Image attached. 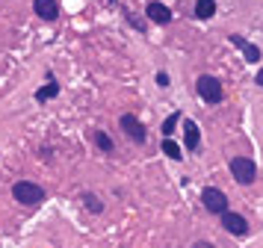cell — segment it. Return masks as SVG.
<instances>
[{
    "label": "cell",
    "instance_id": "cell-3",
    "mask_svg": "<svg viewBox=\"0 0 263 248\" xmlns=\"http://www.w3.org/2000/svg\"><path fill=\"white\" fill-rule=\"evenodd\" d=\"M230 174H234L236 184L246 186L258 178V166H254L252 156H234V160H230Z\"/></svg>",
    "mask_w": 263,
    "mask_h": 248
},
{
    "label": "cell",
    "instance_id": "cell-4",
    "mask_svg": "<svg viewBox=\"0 0 263 248\" xmlns=\"http://www.w3.org/2000/svg\"><path fill=\"white\" fill-rule=\"evenodd\" d=\"M118 124H122V130L128 133V139H130V142H136V145H145V142H148V130H145V124L139 122L136 116L124 112V116L118 118Z\"/></svg>",
    "mask_w": 263,
    "mask_h": 248
},
{
    "label": "cell",
    "instance_id": "cell-19",
    "mask_svg": "<svg viewBox=\"0 0 263 248\" xmlns=\"http://www.w3.org/2000/svg\"><path fill=\"white\" fill-rule=\"evenodd\" d=\"M192 248H216V246H213V242H204V240H201V242H196Z\"/></svg>",
    "mask_w": 263,
    "mask_h": 248
},
{
    "label": "cell",
    "instance_id": "cell-9",
    "mask_svg": "<svg viewBox=\"0 0 263 248\" xmlns=\"http://www.w3.org/2000/svg\"><path fill=\"white\" fill-rule=\"evenodd\" d=\"M184 145H186V151H198V145H201V133L192 118L184 122Z\"/></svg>",
    "mask_w": 263,
    "mask_h": 248
},
{
    "label": "cell",
    "instance_id": "cell-5",
    "mask_svg": "<svg viewBox=\"0 0 263 248\" xmlns=\"http://www.w3.org/2000/svg\"><path fill=\"white\" fill-rule=\"evenodd\" d=\"M201 204H204L210 213H216V216L228 210V198H225V192L216 189V186H207V189L201 192Z\"/></svg>",
    "mask_w": 263,
    "mask_h": 248
},
{
    "label": "cell",
    "instance_id": "cell-15",
    "mask_svg": "<svg viewBox=\"0 0 263 248\" xmlns=\"http://www.w3.org/2000/svg\"><path fill=\"white\" fill-rule=\"evenodd\" d=\"M163 154L172 156V160H184V156H180V145H178L172 136H163Z\"/></svg>",
    "mask_w": 263,
    "mask_h": 248
},
{
    "label": "cell",
    "instance_id": "cell-12",
    "mask_svg": "<svg viewBox=\"0 0 263 248\" xmlns=\"http://www.w3.org/2000/svg\"><path fill=\"white\" fill-rule=\"evenodd\" d=\"M56 94H60V83L54 80V74H48V86L36 92V100H38V104H44V100H50V98H56Z\"/></svg>",
    "mask_w": 263,
    "mask_h": 248
},
{
    "label": "cell",
    "instance_id": "cell-10",
    "mask_svg": "<svg viewBox=\"0 0 263 248\" xmlns=\"http://www.w3.org/2000/svg\"><path fill=\"white\" fill-rule=\"evenodd\" d=\"M230 42H234V44L246 54V60H248V62H260V48H258V44H248L242 36H230Z\"/></svg>",
    "mask_w": 263,
    "mask_h": 248
},
{
    "label": "cell",
    "instance_id": "cell-13",
    "mask_svg": "<svg viewBox=\"0 0 263 248\" xmlns=\"http://www.w3.org/2000/svg\"><path fill=\"white\" fill-rule=\"evenodd\" d=\"M213 15H216V0H198L196 3V18L207 21V18H213Z\"/></svg>",
    "mask_w": 263,
    "mask_h": 248
},
{
    "label": "cell",
    "instance_id": "cell-20",
    "mask_svg": "<svg viewBox=\"0 0 263 248\" xmlns=\"http://www.w3.org/2000/svg\"><path fill=\"white\" fill-rule=\"evenodd\" d=\"M254 80H258V86H260V89H263V68H260V71H258V77H254Z\"/></svg>",
    "mask_w": 263,
    "mask_h": 248
},
{
    "label": "cell",
    "instance_id": "cell-2",
    "mask_svg": "<svg viewBox=\"0 0 263 248\" xmlns=\"http://www.w3.org/2000/svg\"><path fill=\"white\" fill-rule=\"evenodd\" d=\"M198 89V98L204 100V104H219L222 98H225V92H222V83L216 80V77H210V74H201L196 83Z\"/></svg>",
    "mask_w": 263,
    "mask_h": 248
},
{
    "label": "cell",
    "instance_id": "cell-7",
    "mask_svg": "<svg viewBox=\"0 0 263 248\" xmlns=\"http://www.w3.org/2000/svg\"><path fill=\"white\" fill-rule=\"evenodd\" d=\"M33 12L42 21H56L60 18V3L56 0H33Z\"/></svg>",
    "mask_w": 263,
    "mask_h": 248
},
{
    "label": "cell",
    "instance_id": "cell-16",
    "mask_svg": "<svg viewBox=\"0 0 263 248\" xmlns=\"http://www.w3.org/2000/svg\"><path fill=\"white\" fill-rule=\"evenodd\" d=\"M178 122H180V112H172V116L163 122V136H172L174 127H178Z\"/></svg>",
    "mask_w": 263,
    "mask_h": 248
},
{
    "label": "cell",
    "instance_id": "cell-8",
    "mask_svg": "<svg viewBox=\"0 0 263 248\" xmlns=\"http://www.w3.org/2000/svg\"><path fill=\"white\" fill-rule=\"evenodd\" d=\"M145 15H148L154 24H168V21H172V9L163 6L160 0H151V3H148V9H145Z\"/></svg>",
    "mask_w": 263,
    "mask_h": 248
},
{
    "label": "cell",
    "instance_id": "cell-1",
    "mask_svg": "<svg viewBox=\"0 0 263 248\" xmlns=\"http://www.w3.org/2000/svg\"><path fill=\"white\" fill-rule=\"evenodd\" d=\"M44 186L33 184V180H18V184L12 186V198L18 201V204H27V207H38L42 201H44Z\"/></svg>",
    "mask_w": 263,
    "mask_h": 248
},
{
    "label": "cell",
    "instance_id": "cell-6",
    "mask_svg": "<svg viewBox=\"0 0 263 248\" xmlns=\"http://www.w3.org/2000/svg\"><path fill=\"white\" fill-rule=\"evenodd\" d=\"M222 216V228L228 230V234H234V236H246L248 234V222H246V216H240V213H219Z\"/></svg>",
    "mask_w": 263,
    "mask_h": 248
},
{
    "label": "cell",
    "instance_id": "cell-17",
    "mask_svg": "<svg viewBox=\"0 0 263 248\" xmlns=\"http://www.w3.org/2000/svg\"><path fill=\"white\" fill-rule=\"evenodd\" d=\"M124 18H128V21H130V24H133V27H136V30H139V32L145 30V21H139V18H136L133 12H124Z\"/></svg>",
    "mask_w": 263,
    "mask_h": 248
},
{
    "label": "cell",
    "instance_id": "cell-14",
    "mask_svg": "<svg viewBox=\"0 0 263 248\" xmlns=\"http://www.w3.org/2000/svg\"><path fill=\"white\" fill-rule=\"evenodd\" d=\"M80 198H83V204H86V210H89V213H95V216H100V213H104V201H100L98 195H92V192H83Z\"/></svg>",
    "mask_w": 263,
    "mask_h": 248
},
{
    "label": "cell",
    "instance_id": "cell-11",
    "mask_svg": "<svg viewBox=\"0 0 263 248\" xmlns=\"http://www.w3.org/2000/svg\"><path fill=\"white\" fill-rule=\"evenodd\" d=\"M89 139H92V145H95L98 151H106V154L116 148V145H112V139H110L104 130H89Z\"/></svg>",
    "mask_w": 263,
    "mask_h": 248
},
{
    "label": "cell",
    "instance_id": "cell-18",
    "mask_svg": "<svg viewBox=\"0 0 263 248\" xmlns=\"http://www.w3.org/2000/svg\"><path fill=\"white\" fill-rule=\"evenodd\" d=\"M157 86H168V74H166V71H160V74H157Z\"/></svg>",
    "mask_w": 263,
    "mask_h": 248
}]
</instances>
